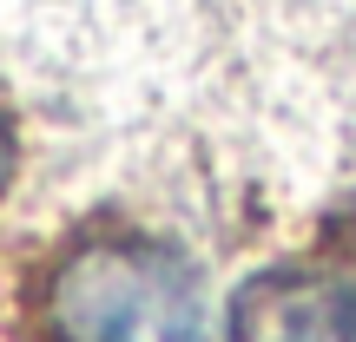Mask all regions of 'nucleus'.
<instances>
[{
	"mask_svg": "<svg viewBox=\"0 0 356 342\" xmlns=\"http://www.w3.org/2000/svg\"><path fill=\"white\" fill-rule=\"evenodd\" d=\"M47 342H211L204 283L159 237H86L47 270Z\"/></svg>",
	"mask_w": 356,
	"mask_h": 342,
	"instance_id": "f257e3e1",
	"label": "nucleus"
},
{
	"mask_svg": "<svg viewBox=\"0 0 356 342\" xmlns=\"http://www.w3.org/2000/svg\"><path fill=\"white\" fill-rule=\"evenodd\" d=\"M231 342H356V270L284 264L231 296Z\"/></svg>",
	"mask_w": 356,
	"mask_h": 342,
	"instance_id": "f03ea898",
	"label": "nucleus"
},
{
	"mask_svg": "<svg viewBox=\"0 0 356 342\" xmlns=\"http://www.w3.org/2000/svg\"><path fill=\"white\" fill-rule=\"evenodd\" d=\"M7 171H13V139H7V126H0V191H7Z\"/></svg>",
	"mask_w": 356,
	"mask_h": 342,
	"instance_id": "7ed1b4c3",
	"label": "nucleus"
}]
</instances>
